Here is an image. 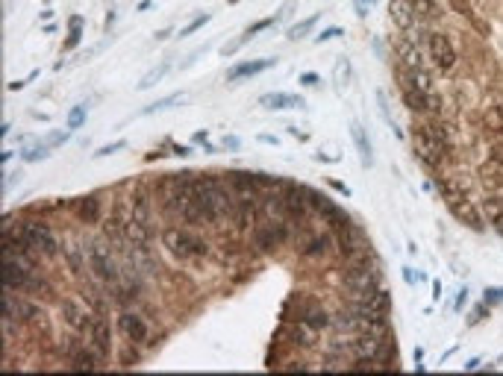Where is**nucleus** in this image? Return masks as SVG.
<instances>
[{
  "label": "nucleus",
  "mask_w": 503,
  "mask_h": 376,
  "mask_svg": "<svg viewBox=\"0 0 503 376\" xmlns=\"http://www.w3.org/2000/svg\"><path fill=\"white\" fill-rule=\"evenodd\" d=\"M377 289H380V271L374 262H356L342 280V291L347 300H362Z\"/></svg>",
  "instance_id": "nucleus-3"
},
{
  "label": "nucleus",
  "mask_w": 503,
  "mask_h": 376,
  "mask_svg": "<svg viewBox=\"0 0 503 376\" xmlns=\"http://www.w3.org/2000/svg\"><path fill=\"white\" fill-rule=\"evenodd\" d=\"M259 103L265 106V109H274V112H277V109H291V106H294V109H303V106H306V103L300 101V97H291V94H283V92L262 94V101H259Z\"/></svg>",
  "instance_id": "nucleus-25"
},
{
  "label": "nucleus",
  "mask_w": 503,
  "mask_h": 376,
  "mask_svg": "<svg viewBox=\"0 0 503 376\" xmlns=\"http://www.w3.org/2000/svg\"><path fill=\"white\" fill-rule=\"evenodd\" d=\"M59 312H62V320L68 324L74 333H89V326H92V320H94V309L89 312L80 300H62V306H59Z\"/></svg>",
  "instance_id": "nucleus-14"
},
{
  "label": "nucleus",
  "mask_w": 503,
  "mask_h": 376,
  "mask_svg": "<svg viewBox=\"0 0 503 376\" xmlns=\"http://www.w3.org/2000/svg\"><path fill=\"white\" fill-rule=\"evenodd\" d=\"M489 224H491V229H495V232H497V236H503V215H497V218H491V220H489Z\"/></svg>",
  "instance_id": "nucleus-44"
},
{
  "label": "nucleus",
  "mask_w": 503,
  "mask_h": 376,
  "mask_svg": "<svg viewBox=\"0 0 503 376\" xmlns=\"http://www.w3.org/2000/svg\"><path fill=\"white\" fill-rule=\"evenodd\" d=\"M118 329L133 347H141L150 341V324L138 312H121L118 315Z\"/></svg>",
  "instance_id": "nucleus-11"
},
{
  "label": "nucleus",
  "mask_w": 503,
  "mask_h": 376,
  "mask_svg": "<svg viewBox=\"0 0 503 376\" xmlns=\"http://www.w3.org/2000/svg\"><path fill=\"white\" fill-rule=\"evenodd\" d=\"M48 150H50V147H36V150H24V159H27V162H41V159L48 156Z\"/></svg>",
  "instance_id": "nucleus-39"
},
{
  "label": "nucleus",
  "mask_w": 503,
  "mask_h": 376,
  "mask_svg": "<svg viewBox=\"0 0 503 376\" xmlns=\"http://www.w3.org/2000/svg\"><path fill=\"white\" fill-rule=\"evenodd\" d=\"M412 150H415V156H418L424 165H430V168H442L453 147L435 141L421 124H415V129H412Z\"/></svg>",
  "instance_id": "nucleus-5"
},
{
  "label": "nucleus",
  "mask_w": 503,
  "mask_h": 376,
  "mask_svg": "<svg viewBox=\"0 0 503 376\" xmlns=\"http://www.w3.org/2000/svg\"><path fill=\"white\" fill-rule=\"evenodd\" d=\"M130 218L138 220V224L153 227V203H150L147 188H136V191L130 194Z\"/></svg>",
  "instance_id": "nucleus-19"
},
{
  "label": "nucleus",
  "mask_w": 503,
  "mask_h": 376,
  "mask_svg": "<svg viewBox=\"0 0 503 376\" xmlns=\"http://www.w3.org/2000/svg\"><path fill=\"white\" fill-rule=\"evenodd\" d=\"M3 232H12L24 241V247L32 253L36 259H50L59 253V238L41 218H24V220H15V218H6L3 220Z\"/></svg>",
  "instance_id": "nucleus-1"
},
{
  "label": "nucleus",
  "mask_w": 503,
  "mask_h": 376,
  "mask_svg": "<svg viewBox=\"0 0 503 376\" xmlns=\"http://www.w3.org/2000/svg\"><path fill=\"white\" fill-rule=\"evenodd\" d=\"M130 206L124 209V203H115V209L109 212L101 224H103V241L112 244L115 250H127V224H130Z\"/></svg>",
  "instance_id": "nucleus-8"
},
{
  "label": "nucleus",
  "mask_w": 503,
  "mask_h": 376,
  "mask_svg": "<svg viewBox=\"0 0 503 376\" xmlns=\"http://www.w3.org/2000/svg\"><path fill=\"white\" fill-rule=\"evenodd\" d=\"M127 145V141H112V145H106V147H101V150H94V156H112V153H118Z\"/></svg>",
  "instance_id": "nucleus-38"
},
{
  "label": "nucleus",
  "mask_w": 503,
  "mask_h": 376,
  "mask_svg": "<svg viewBox=\"0 0 503 376\" xmlns=\"http://www.w3.org/2000/svg\"><path fill=\"white\" fill-rule=\"evenodd\" d=\"M271 24H274V18H259V21H256V24H254V27H250V30L245 32V36H242V39H254V36H256V32H262V30H268Z\"/></svg>",
  "instance_id": "nucleus-34"
},
{
  "label": "nucleus",
  "mask_w": 503,
  "mask_h": 376,
  "mask_svg": "<svg viewBox=\"0 0 503 376\" xmlns=\"http://www.w3.org/2000/svg\"><path fill=\"white\" fill-rule=\"evenodd\" d=\"M89 264H92V273L101 280L106 289L109 285H115L118 282V268H115V262H112V256L101 247V241H94L92 244V253H89Z\"/></svg>",
  "instance_id": "nucleus-13"
},
{
  "label": "nucleus",
  "mask_w": 503,
  "mask_h": 376,
  "mask_svg": "<svg viewBox=\"0 0 503 376\" xmlns=\"http://www.w3.org/2000/svg\"><path fill=\"white\" fill-rule=\"evenodd\" d=\"M483 124H486L491 132H495V136H503V106H491V109H486Z\"/></svg>",
  "instance_id": "nucleus-30"
},
{
  "label": "nucleus",
  "mask_w": 503,
  "mask_h": 376,
  "mask_svg": "<svg viewBox=\"0 0 503 376\" xmlns=\"http://www.w3.org/2000/svg\"><path fill=\"white\" fill-rule=\"evenodd\" d=\"M162 76H165V65H162V68H156V74H147V76H145V80H141L138 85H141V88H150L153 83H159Z\"/></svg>",
  "instance_id": "nucleus-37"
},
{
  "label": "nucleus",
  "mask_w": 503,
  "mask_h": 376,
  "mask_svg": "<svg viewBox=\"0 0 503 376\" xmlns=\"http://www.w3.org/2000/svg\"><path fill=\"white\" fill-rule=\"evenodd\" d=\"M298 317L306 320V324H312L315 329H327L333 324V317L327 315V309L318 300H312V297H303V306H298Z\"/></svg>",
  "instance_id": "nucleus-20"
},
{
  "label": "nucleus",
  "mask_w": 503,
  "mask_h": 376,
  "mask_svg": "<svg viewBox=\"0 0 503 376\" xmlns=\"http://www.w3.org/2000/svg\"><path fill=\"white\" fill-rule=\"evenodd\" d=\"M321 218L327 220V227H330L333 232H336V229H342V227H347V224H353V220H351V215H347L345 209H336L333 203L324 209V212H321Z\"/></svg>",
  "instance_id": "nucleus-27"
},
{
  "label": "nucleus",
  "mask_w": 503,
  "mask_h": 376,
  "mask_svg": "<svg viewBox=\"0 0 503 376\" xmlns=\"http://www.w3.org/2000/svg\"><path fill=\"white\" fill-rule=\"evenodd\" d=\"M421 127L427 129L435 141H442V145H447V147L456 145V127L451 124V121H444L442 115H427L421 121Z\"/></svg>",
  "instance_id": "nucleus-17"
},
{
  "label": "nucleus",
  "mask_w": 503,
  "mask_h": 376,
  "mask_svg": "<svg viewBox=\"0 0 503 376\" xmlns=\"http://www.w3.org/2000/svg\"><path fill=\"white\" fill-rule=\"evenodd\" d=\"M80 39H83V18H80V15H74V18L68 21V36H65V50H74L76 44H80Z\"/></svg>",
  "instance_id": "nucleus-29"
},
{
  "label": "nucleus",
  "mask_w": 503,
  "mask_h": 376,
  "mask_svg": "<svg viewBox=\"0 0 503 376\" xmlns=\"http://www.w3.org/2000/svg\"><path fill=\"white\" fill-rule=\"evenodd\" d=\"M206 21H209V12H201L198 18H194V21H192V24H189V27H183V32H180V36H192V32H194V30H201V27L206 24Z\"/></svg>",
  "instance_id": "nucleus-35"
},
{
  "label": "nucleus",
  "mask_w": 503,
  "mask_h": 376,
  "mask_svg": "<svg viewBox=\"0 0 503 376\" xmlns=\"http://www.w3.org/2000/svg\"><path fill=\"white\" fill-rule=\"evenodd\" d=\"M83 124H85V106L71 109V115H68V127H71V129H76V127H83Z\"/></svg>",
  "instance_id": "nucleus-31"
},
{
  "label": "nucleus",
  "mask_w": 503,
  "mask_h": 376,
  "mask_svg": "<svg viewBox=\"0 0 503 376\" xmlns=\"http://www.w3.org/2000/svg\"><path fill=\"white\" fill-rule=\"evenodd\" d=\"M85 338H89V347L97 350L101 356H106L112 350V329H109L106 312H94V320H92L89 333H85Z\"/></svg>",
  "instance_id": "nucleus-16"
},
{
  "label": "nucleus",
  "mask_w": 503,
  "mask_h": 376,
  "mask_svg": "<svg viewBox=\"0 0 503 376\" xmlns=\"http://www.w3.org/2000/svg\"><path fill=\"white\" fill-rule=\"evenodd\" d=\"M254 247L259 253H277L280 247H286L291 241V227L289 220H274V218H262L254 227Z\"/></svg>",
  "instance_id": "nucleus-4"
},
{
  "label": "nucleus",
  "mask_w": 503,
  "mask_h": 376,
  "mask_svg": "<svg viewBox=\"0 0 503 376\" xmlns=\"http://www.w3.org/2000/svg\"><path fill=\"white\" fill-rule=\"evenodd\" d=\"M74 218L85 227H94L103 220V197L101 194H83L74 200Z\"/></svg>",
  "instance_id": "nucleus-15"
},
{
  "label": "nucleus",
  "mask_w": 503,
  "mask_h": 376,
  "mask_svg": "<svg viewBox=\"0 0 503 376\" xmlns=\"http://www.w3.org/2000/svg\"><path fill=\"white\" fill-rule=\"evenodd\" d=\"M180 101H183V97H180V94H171V97H165V101H159V103H153V106H147V109H145V112H150V115H153V112H162V109H168V106H174V103H180Z\"/></svg>",
  "instance_id": "nucleus-33"
},
{
  "label": "nucleus",
  "mask_w": 503,
  "mask_h": 376,
  "mask_svg": "<svg viewBox=\"0 0 503 376\" xmlns=\"http://www.w3.org/2000/svg\"><path fill=\"white\" fill-rule=\"evenodd\" d=\"M389 15H391V24H398V30H409L412 24H418L421 21L418 9L412 6V0H391Z\"/></svg>",
  "instance_id": "nucleus-21"
},
{
  "label": "nucleus",
  "mask_w": 503,
  "mask_h": 376,
  "mask_svg": "<svg viewBox=\"0 0 503 376\" xmlns=\"http://www.w3.org/2000/svg\"><path fill=\"white\" fill-rule=\"evenodd\" d=\"M318 21H321V15H309V18H303L300 24L289 27V32H286V36H289L291 41H300V39H306V36H309V32L315 30V24H318Z\"/></svg>",
  "instance_id": "nucleus-28"
},
{
  "label": "nucleus",
  "mask_w": 503,
  "mask_h": 376,
  "mask_svg": "<svg viewBox=\"0 0 503 376\" xmlns=\"http://www.w3.org/2000/svg\"><path fill=\"white\" fill-rule=\"evenodd\" d=\"M300 83H303V85H315V88H318V85H321V76H318V74H303V76H300Z\"/></svg>",
  "instance_id": "nucleus-41"
},
{
  "label": "nucleus",
  "mask_w": 503,
  "mask_h": 376,
  "mask_svg": "<svg viewBox=\"0 0 503 376\" xmlns=\"http://www.w3.org/2000/svg\"><path fill=\"white\" fill-rule=\"evenodd\" d=\"M403 280H407V282H415V280H424V276H421L418 271H412V268H403Z\"/></svg>",
  "instance_id": "nucleus-43"
},
{
  "label": "nucleus",
  "mask_w": 503,
  "mask_h": 376,
  "mask_svg": "<svg viewBox=\"0 0 503 376\" xmlns=\"http://www.w3.org/2000/svg\"><path fill=\"white\" fill-rule=\"evenodd\" d=\"M371 3H374V0H356V15H368V9H371Z\"/></svg>",
  "instance_id": "nucleus-42"
},
{
  "label": "nucleus",
  "mask_w": 503,
  "mask_h": 376,
  "mask_svg": "<svg viewBox=\"0 0 503 376\" xmlns=\"http://www.w3.org/2000/svg\"><path fill=\"white\" fill-rule=\"evenodd\" d=\"M65 141H68V132L57 129V132H50V136H48V147H62Z\"/></svg>",
  "instance_id": "nucleus-36"
},
{
  "label": "nucleus",
  "mask_w": 503,
  "mask_h": 376,
  "mask_svg": "<svg viewBox=\"0 0 503 376\" xmlns=\"http://www.w3.org/2000/svg\"><path fill=\"white\" fill-rule=\"evenodd\" d=\"M83 259H85V256H83L80 250H71V253H68V264H71L74 273H83V271H85V262H83Z\"/></svg>",
  "instance_id": "nucleus-32"
},
{
  "label": "nucleus",
  "mask_w": 503,
  "mask_h": 376,
  "mask_svg": "<svg viewBox=\"0 0 503 376\" xmlns=\"http://www.w3.org/2000/svg\"><path fill=\"white\" fill-rule=\"evenodd\" d=\"M398 65H403V68H427V62H424V48H421V44H412L407 39H400V44H398Z\"/></svg>",
  "instance_id": "nucleus-22"
},
{
  "label": "nucleus",
  "mask_w": 503,
  "mask_h": 376,
  "mask_svg": "<svg viewBox=\"0 0 503 376\" xmlns=\"http://www.w3.org/2000/svg\"><path fill=\"white\" fill-rule=\"evenodd\" d=\"M465 300H468V291L462 289V291H459V297H456V309H462V306H465Z\"/></svg>",
  "instance_id": "nucleus-46"
},
{
  "label": "nucleus",
  "mask_w": 503,
  "mask_h": 376,
  "mask_svg": "<svg viewBox=\"0 0 503 376\" xmlns=\"http://www.w3.org/2000/svg\"><path fill=\"white\" fill-rule=\"evenodd\" d=\"M192 141H194V145H198V141L203 145V141H206V132H203V129H201V132H194V136H192Z\"/></svg>",
  "instance_id": "nucleus-47"
},
{
  "label": "nucleus",
  "mask_w": 503,
  "mask_h": 376,
  "mask_svg": "<svg viewBox=\"0 0 503 376\" xmlns=\"http://www.w3.org/2000/svg\"><path fill=\"white\" fill-rule=\"evenodd\" d=\"M451 212H453V218H459V220H462L465 227H471V229H477V232H483V229H486V220H483V215H480L477 209L471 206V200H465V203L453 206Z\"/></svg>",
  "instance_id": "nucleus-24"
},
{
  "label": "nucleus",
  "mask_w": 503,
  "mask_h": 376,
  "mask_svg": "<svg viewBox=\"0 0 503 376\" xmlns=\"http://www.w3.org/2000/svg\"><path fill=\"white\" fill-rule=\"evenodd\" d=\"M41 315V306L36 303V297L32 300H24V297H18V291H12V289H6L3 291V317H12L15 324H32V320H39Z\"/></svg>",
  "instance_id": "nucleus-7"
},
{
  "label": "nucleus",
  "mask_w": 503,
  "mask_h": 376,
  "mask_svg": "<svg viewBox=\"0 0 503 376\" xmlns=\"http://www.w3.org/2000/svg\"><path fill=\"white\" fill-rule=\"evenodd\" d=\"M400 101L415 115H442L444 112V101L439 92H400Z\"/></svg>",
  "instance_id": "nucleus-10"
},
{
  "label": "nucleus",
  "mask_w": 503,
  "mask_h": 376,
  "mask_svg": "<svg viewBox=\"0 0 503 376\" xmlns=\"http://www.w3.org/2000/svg\"><path fill=\"white\" fill-rule=\"evenodd\" d=\"M427 56H430V62L439 68L442 74H451L453 68H456V59H459V53H456V44H453V39L447 36V32H430V39H427Z\"/></svg>",
  "instance_id": "nucleus-6"
},
{
  "label": "nucleus",
  "mask_w": 503,
  "mask_h": 376,
  "mask_svg": "<svg viewBox=\"0 0 503 376\" xmlns=\"http://www.w3.org/2000/svg\"><path fill=\"white\" fill-rule=\"evenodd\" d=\"M351 136H353V141H356V150H359V156H362V165L368 168V165L374 162V150H371L368 132H365V129H359V124H351Z\"/></svg>",
  "instance_id": "nucleus-26"
},
{
  "label": "nucleus",
  "mask_w": 503,
  "mask_h": 376,
  "mask_svg": "<svg viewBox=\"0 0 503 376\" xmlns=\"http://www.w3.org/2000/svg\"><path fill=\"white\" fill-rule=\"evenodd\" d=\"M336 36H342V30L338 27H333V30H324L321 36H318V44H324V41H330V39H336Z\"/></svg>",
  "instance_id": "nucleus-40"
},
{
  "label": "nucleus",
  "mask_w": 503,
  "mask_h": 376,
  "mask_svg": "<svg viewBox=\"0 0 503 376\" xmlns=\"http://www.w3.org/2000/svg\"><path fill=\"white\" fill-rule=\"evenodd\" d=\"M424 3H427V6L433 9V12H439V0H424Z\"/></svg>",
  "instance_id": "nucleus-49"
},
{
  "label": "nucleus",
  "mask_w": 503,
  "mask_h": 376,
  "mask_svg": "<svg viewBox=\"0 0 503 376\" xmlns=\"http://www.w3.org/2000/svg\"><path fill=\"white\" fill-rule=\"evenodd\" d=\"M227 3H238V0H227Z\"/></svg>",
  "instance_id": "nucleus-50"
},
{
  "label": "nucleus",
  "mask_w": 503,
  "mask_h": 376,
  "mask_svg": "<svg viewBox=\"0 0 503 376\" xmlns=\"http://www.w3.org/2000/svg\"><path fill=\"white\" fill-rule=\"evenodd\" d=\"M477 368H480V359H471V362L465 364V370H477Z\"/></svg>",
  "instance_id": "nucleus-48"
},
{
  "label": "nucleus",
  "mask_w": 503,
  "mask_h": 376,
  "mask_svg": "<svg viewBox=\"0 0 503 376\" xmlns=\"http://www.w3.org/2000/svg\"><path fill=\"white\" fill-rule=\"evenodd\" d=\"M221 141H224V147H227V150H238V138L227 136V138H221Z\"/></svg>",
  "instance_id": "nucleus-45"
},
{
  "label": "nucleus",
  "mask_w": 503,
  "mask_h": 376,
  "mask_svg": "<svg viewBox=\"0 0 503 376\" xmlns=\"http://www.w3.org/2000/svg\"><path fill=\"white\" fill-rule=\"evenodd\" d=\"M347 306H351L353 312L359 317H365V320H389L391 297H389V291L377 289V291H371L368 297H362V300H347Z\"/></svg>",
  "instance_id": "nucleus-9"
},
{
  "label": "nucleus",
  "mask_w": 503,
  "mask_h": 376,
  "mask_svg": "<svg viewBox=\"0 0 503 376\" xmlns=\"http://www.w3.org/2000/svg\"><path fill=\"white\" fill-rule=\"evenodd\" d=\"M268 68H274V59H254V62H242V65H236V68H229V71H227V80H229V83H236V80H245V76H256L259 71H268Z\"/></svg>",
  "instance_id": "nucleus-23"
},
{
  "label": "nucleus",
  "mask_w": 503,
  "mask_h": 376,
  "mask_svg": "<svg viewBox=\"0 0 503 376\" xmlns=\"http://www.w3.org/2000/svg\"><path fill=\"white\" fill-rule=\"evenodd\" d=\"M286 335H289V341H291L294 347H303V350H309V347H315V344H318V335H321V329H315L312 324H306V320L294 317V324L286 329Z\"/></svg>",
  "instance_id": "nucleus-18"
},
{
  "label": "nucleus",
  "mask_w": 503,
  "mask_h": 376,
  "mask_svg": "<svg viewBox=\"0 0 503 376\" xmlns=\"http://www.w3.org/2000/svg\"><path fill=\"white\" fill-rule=\"evenodd\" d=\"M162 247H165L168 256H174L177 262H198L209 253L206 241L198 236V232H192L189 227H168L162 232Z\"/></svg>",
  "instance_id": "nucleus-2"
},
{
  "label": "nucleus",
  "mask_w": 503,
  "mask_h": 376,
  "mask_svg": "<svg viewBox=\"0 0 503 376\" xmlns=\"http://www.w3.org/2000/svg\"><path fill=\"white\" fill-rule=\"evenodd\" d=\"M333 236H336V244H338V250H342V256H345V259H356V256H362V250L368 247L365 232L359 229L356 224H347V227H342V229H336Z\"/></svg>",
  "instance_id": "nucleus-12"
}]
</instances>
